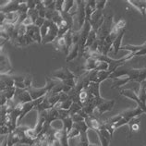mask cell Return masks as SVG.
Wrapping results in <instances>:
<instances>
[{
	"label": "cell",
	"instance_id": "1",
	"mask_svg": "<svg viewBox=\"0 0 146 146\" xmlns=\"http://www.w3.org/2000/svg\"><path fill=\"white\" fill-rule=\"evenodd\" d=\"M134 56V55L132 53L129 54V55H127L125 56H123L122 58H119V59H114V58H111V57L107 56H104V55H100L96 59L100 60V61H105L107 64H108L109 66V68H108V71L111 72V74H112L113 72H115L119 67L123 66V65H125L126 62H128L129 60H130Z\"/></svg>",
	"mask_w": 146,
	"mask_h": 146
},
{
	"label": "cell",
	"instance_id": "2",
	"mask_svg": "<svg viewBox=\"0 0 146 146\" xmlns=\"http://www.w3.org/2000/svg\"><path fill=\"white\" fill-rule=\"evenodd\" d=\"M113 16L109 15L105 18L102 26L100 27V29L97 31V40L101 43H104L107 38V36L109 35V33H111V31L113 29Z\"/></svg>",
	"mask_w": 146,
	"mask_h": 146
},
{
	"label": "cell",
	"instance_id": "3",
	"mask_svg": "<svg viewBox=\"0 0 146 146\" xmlns=\"http://www.w3.org/2000/svg\"><path fill=\"white\" fill-rule=\"evenodd\" d=\"M122 118L120 119V121L117 123L116 125V129H117L118 128L120 127L124 126V125H128L129 122L133 119V118L140 117L141 115L144 114L143 111L141 110L139 106L136 107V108H132V109H128V110H125L124 112H122Z\"/></svg>",
	"mask_w": 146,
	"mask_h": 146
},
{
	"label": "cell",
	"instance_id": "4",
	"mask_svg": "<svg viewBox=\"0 0 146 146\" xmlns=\"http://www.w3.org/2000/svg\"><path fill=\"white\" fill-rule=\"evenodd\" d=\"M76 9L73 11L74 14V20L76 19L79 23V31L82 28L84 25V22L86 21V13H85V1L83 0H78L76 1Z\"/></svg>",
	"mask_w": 146,
	"mask_h": 146
},
{
	"label": "cell",
	"instance_id": "5",
	"mask_svg": "<svg viewBox=\"0 0 146 146\" xmlns=\"http://www.w3.org/2000/svg\"><path fill=\"white\" fill-rule=\"evenodd\" d=\"M51 78L55 80H58L60 82H65V80L75 79L77 75H75L73 71H71L70 68H68L67 67H62L58 68V70H54L51 73Z\"/></svg>",
	"mask_w": 146,
	"mask_h": 146
},
{
	"label": "cell",
	"instance_id": "6",
	"mask_svg": "<svg viewBox=\"0 0 146 146\" xmlns=\"http://www.w3.org/2000/svg\"><path fill=\"white\" fill-rule=\"evenodd\" d=\"M58 32H59L58 27H57V25L55 23V22H53L51 21L48 33L46 34V36H45L43 39L42 44H49V43H54V42L56 40V38L58 37Z\"/></svg>",
	"mask_w": 146,
	"mask_h": 146
},
{
	"label": "cell",
	"instance_id": "7",
	"mask_svg": "<svg viewBox=\"0 0 146 146\" xmlns=\"http://www.w3.org/2000/svg\"><path fill=\"white\" fill-rule=\"evenodd\" d=\"M120 94L125 96L127 98H129L130 100H133L138 104V106L143 111V113L146 114V105L141 103V101L140 100L139 96H138V94H136V92H134L131 89H122L120 91Z\"/></svg>",
	"mask_w": 146,
	"mask_h": 146
},
{
	"label": "cell",
	"instance_id": "8",
	"mask_svg": "<svg viewBox=\"0 0 146 146\" xmlns=\"http://www.w3.org/2000/svg\"><path fill=\"white\" fill-rule=\"evenodd\" d=\"M21 1L18 0H7V1H1V13H10V12H18L19 7H20Z\"/></svg>",
	"mask_w": 146,
	"mask_h": 146
},
{
	"label": "cell",
	"instance_id": "9",
	"mask_svg": "<svg viewBox=\"0 0 146 146\" xmlns=\"http://www.w3.org/2000/svg\"><path fill=\"white\" fill-rule=\"evenodd\" d=\"M13 99L17 104H26L33 101L29 91L27 89H17Z\"/></svg>",
	"mask_w": 146,
	"mask_h": 146
},
{
	"label": "cell",
	"instance_id": "10",
	"mask_svg": "<svg viewBox=\"0 0 146 146\" xmlns=\"http://www.w3.org/2000/svg\"><path fill=\"white\" fill-rule=\"evenodd\" d=\"M97 135L99 137L100 143H101V146H109L111 139H112V136L109 133V131L106 129V127L104 126L103 121H102V126L100 128L99 130L96 131Z\"/></svg>",
	"mask_w": 146,
	"mask_h": 146
},
{
	"label": "cell",
	"instance_id": "11",
	"mask_svg": "<svg viewBox=\"0 0 146 146\" xmlns=\"http://www.w3.org/2000/svg\"><path fill=\"white\" fill-rule=\"evenodd\" d=\"M1 74H7L10 75L11 71L13 70V68L10 64V60L9 58V56L7 55V53H4V50H1Z\"/></svg>",
	"mask_w": 146,
	"mask_h": 146
},
{
	"label": "cell",
	"instance_id": "12",
	"mask_svg": "<svg viewBox=\"0 0 146 146\" xmlns=\"http://www.w3.org/2000/svg\"><path fill=\"white\" fill-rule=\"evenodd\" d=\"M121 49L130 51V53H132L134 55V56H144V55H146V42L144 44H141V45L127 44V45H124V46H121Z\"/></svg>",
	"mask_w": 146,
	"mask_h": 146
},
{
	"label": "cell",
	"instance_id": "13",
	"mask_svg": "<svg viewBox=\"0 0 146 146\" xmlns=\"http://www.w3.org/2000/svg\"><path fill=\"white\" fill-rule=\"evenodd\" d=\"M27 35L32 38L33 42H37L38 44H42L43 37H42V34H41V29L38 28L37 26L33 24V25L27 27Z\"/></svg>",
	"mask_w": 146,
	"mask_h": 146
},
{
	"label": "cell",
	"instance_id": "14",
	"mask_svg": "<svg viewBox=\"0 0 146 146\" xmlns=\"http://www.w3.org/2000/svg\"><path fill=\"white\" fill-rule=\"evenodd\" d=\"M115 103H116V101H115L114 99H112V100L106 99L103 103L100 104V105L96 107V110L99 114V116H102L103 114H105L106 112H110V111L113 109Z\"/></svg>",
	"mask_w": 146,
	"mask_h": 146
},
{
	"label": "cell",
	"instance_id": "15",
	"mask_svg": "<svg viewBox=\"0 0 146 146\" xmlns=\"http://www.w3.org/2000/svg\"><path fill=\"white\" fill-rule=\"evenodd\" d=\"M27 90L29 91V93L31 94V96H32L33 100H37L42 97H44L45 95L48 94V90L46 89L45 86H44L43 88H35V87L32 86Z\"/></svg>",
	"mask_w": 146,
	"mask_h": 146
},
{
	"label": "cell",
	"instance_id": "16",
	"mask_svg": "<svg viewBox=\"0 0 146 146\" xmlns=\"http://www.w3.org/2000/svg\"><path fill=\"white\" fill-rule=\"evenodd\" d=\"M44 115L45 117V119H46V123L51 125L54 121L58 120L59 119V112L58 109H56V107H53V108L49 109V110H45L43 111Z\"/></svg>",
	"mask_w": 146,
	"mask_h": 146
},
{
	"label": "cell",
	"instance_id": "17",
	"mask_svg": "<svg viewBox=\"0 0 146 146\" xmlns=\"http://www.w3.org/2000/svg\"><path fill=\"white\" fill-rule=\"evenodd\" d=\"M85 122L88 126V128L94 130L95 132H96L97 130H99L102 126V121H100L96 117L94 116V115L88 117L85 119Z\"/></svg>",
	"mask_w": 146,
	"mask_h": 146
},
{
	"label": "cell",
	"instance_id": "18",
	"mask_svg": "<svg viewBox=\"0 0 146 146\" xmlns=\"http://www.w3.org/2000/svg\"><path fill=\"white\" fill-rule=\"evenodd\" d=\"M5 14V13H4ZM20 21V14L18 12H10L5 14V21L2 24H11L17 25Z\"/></svg>",
	"mask_w": 146,
	"mask_h": 146
},
{
	"label": "cell",
	"instance_id": "19",
	"mask_svg": "<svg viewBox=\"0 0 146 146\" xmlns=\"http://www.w3.org/2000/svg\"><path fill=\"white\" fill-rule=\"evenodd\" d=\"M80 56V47H79V44H73L72 47L68 51V54L66 57V62H71V61L75 60L77 57Z\"/></svg>",
	"mask_w": 146,
	"mask_h": 146
},
{
	"label": "cell",
	"instance_id": "20",
	"mask_svg": "<svg viewBox=\"0 0 146 146\" xmlns=\"http://www.w3.org/2000/svg\"><path fill=\"white\" fill-rule=\"evenodd\" d=\"M125 32H126V29H123L122 31H120L119 34H118V36L117 37V39L115 40L114 44H113V53H114V56H117L118 51H119V49H121V42H122V39H123V36H124L125 34Z\"/></svg>",
	"mask_w": 146,
	"mask_h": 146
},
{
	"label": "cell",
	"instance_id": "21",
	"mask_svg": "<svg viewBox=\"0 0 146 146\" xmlns=\"http://www.w3.org/2000/svg\"><path fill=\"white\" fill-rule=\"evenodd\" d=\"M128 3L130 4L132 7H135L136 9L139 10V12H141L143 16H145V14H146V1H143V0H140V1L130 0V1H128Z\"/></svg>",
	"mask_w": 146,
	"mask_h": 146
},
{
	"label": "cell",
	"instance_id": "22",
	"mask_svg": "<svg viewBox=\"0 0 146 146\" xmlns=\"http://www.w3.org/2000/svg\"><path fill=\"white\" fill-rule=\"evenodd\" d=\"M110 75H111V72L108 71V70H106V71H97L93 82L102 83L104 80H106V79H109Z\"/></svg>",
	"mask_w": 146,
	"mask_h": 146
},
{
	"label": "cell",
	"instance_id": "23",
	"mask_svg": "<svg viewBox=\"0 0 146 146\" xmlns=\"http://www.w3.org/2000/svg\"><path fill=\"white\" fill-rule=\"evenodd\" d=\"M129 132L130 134L132 133H136L140 130V127H141V120L140 118L138 119V117H135L131 119L129 122Z\"/></svg>",
	"mask_w": 146,
	"mask_h": 146
},
{
	"label": "cell",
	"instance_id": "24",
	"mask_svg": "<svg viewBox=\"0 0 146 146\" xmlns=\"http://www.w3.org/2000/svg\"><path fill=\"white\" fill-rule=\"evenodd\" d=\"M96 40H97V32L94 30H92L89 36H88V39H87L86 44H85V48H89Z\"/></svg>",
	"mask_w": 146,
	"mask_h": 146
},
{
	"label": "cell",
	"instance_id": "25",
	"mask_svg": "<svg viewBox=\"0 0 146 146\" xmlns=\"http://www.w3.org/2000/svg\"><path fill=\"white\" fill-rule=\"evenodd\" d=\"M138 96H139L141 103L146 105V80L141 84V89L139 94H138Z\"/></svg>",
	"mask_w": 146,
	"mask_h": 146
},
{
	"label": "cell",
	"instance_id": "26",
	"mask_svg": "<svg viewBox=\"0 0 146 146\" xmlns=\"http://www.w3.org/2000/svg\"><path fill=\"white\" fill-rule=\"evenodd\" d=\"M62 121H63V128L67 130L68 133H70L73 128V125H74V122H73L71 117L65 118V119H63Z\"/></svg>",
	"mask_w": 146,
	"mask_h": 146
},
{
	"label": "cell",
	"instance_id": "27",
	"mask_svg": "<svg viewBox=\"0 0 146 146\" xmlns=\"http://www.w3.org/2000/svg\"><path fill=\"white\" fill-rule=\"evenodd\" d=\"M82 109V106H80L79 104H77V103H73L71 107H70V109H68V112H70V116L72 117V116H74V115L78 114Z\"/></svg>",
	"mask_w": 146,
	"mask_h": 146
},
{
	"label": "cell",
	"instance_id": "28",
	"mask_svg": "<svg viewBox=\"0 0 146 146\" xmlns=\"http://www.w3.org/2000/svg\"><path fill=\"white\" fill-rule=\"evenodd\" d=\"M28 16L32 19L33 23H35V21L38 20V18L40 17L39 15V11H38L37 9H30L29 12H28Z\"/></svg>",
	"mask_w": 146,
	"mask_h": 146
},
{
	"label": "cell",
	"instance_id": "29",
	"mask_svg": "<svg viewBox=\"0 0 146 146\" xmlns=\"http://www.w3.org/2000/svg\"><path fill=\"white\" fill-rule=\"evenodd\" d=\"M74 4H75L74 0H65V1H64V9H63V11H64V12L70 13V9H72V7L74 6Z\"/></svg>",
	"mask_w": 146,
	"mask_h": 146
},
{
	"label": "cell",
	"instance_id": "30",
	"mask_svg": "<svg viewBox=\"0 0 146 146\" xmlns=\"http://www.w3.org/2000/svg\"><path fill=\"white\" fill-rule=\"evenodd\" d=\"M24 85L26 89H29L33 86V75L29 74V73L24 75Z\"/></svg>",
	"mask_w": 146,
	"mask_h": 146
},
{
	"label": "cell",
	"instance_id": "31",
	"mask_svg": "<svg viewBox=\"0 0 146 146\" xmlns=\"http://www.w3.org/2000/svg\"><path fill=\"white\" fill-rule=\"evenodd\" d=\"M80 130L79 129H77L76 128H74L73 127L72 129H71V131L68 133V140H70V139H73V138H76V137H80Z\"/></svg>",
	"mask_w": 146,
	"mask_h": 146
},
{
	"label": "cell",
	"instance_id": "32",
	"mask_svg": "<svg viewBox=\"0 0 146 146\" xmlns=\"http://www.w3.org/2000/svg\"><path fill=\"white\" fill-rule=\"evenodd\" d=\"M64 1L65 0H56V10L58 12H62L64 9Z\"/></svg>",
	"mask_w": 146,
	"mask_h": 146
},
{
	"label": "cell",
	"instance_id": "33",
	"mask_svg": "<svg viewBox=\"0 0 146 146\" xmlns=\"http://www.w3.org/2000/svg\"><path fill=\"white\" fill-rule=\"evenodd\" d=\"M107 4L106 0H96V9H101L104 10Z\"/></svg>",
	"mask_w": 146,
	"mask_h": 146
},
{
	"label": "cell",
	"instance_id": "34",
	"mask_svg": "<svg viewBox=\"0 0 146 146\" xmlns=\"http://www.w3.org/2000/svg\"><path fill=\"white\" fill-rule=\"evenodd\" d=\"M71 118H72V120L74 123H79V122L85 121V118H83L82 116H80L79 114H76V115H74V116H72Z\"/></svg>",
	"mask_w": 146,
	"mask_h": 146
},
{
	"label": "cell",
	"instance_id": "35",
	"mask_svg": "<svg viewBox=\"0 0 146 146\" xmlns=\"http://www.w3.org/2000/svg\"><path fill=\"white\" fill-rule=\"evenodd\" d=\"M44 21H45V19H44V18H41V17H39L38 18V20L35 21V23H34V25L35 26H37L38 28H42V26L44 25Z\"/></svg>",
	"mask_w": 146,
	"mask_h": 146
}]
</instances>
